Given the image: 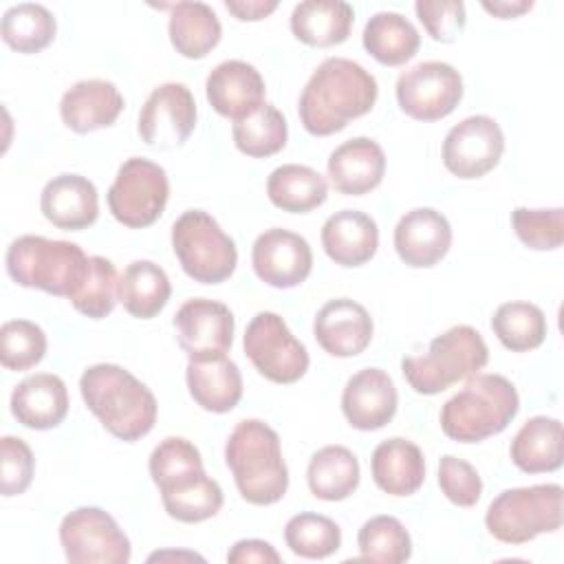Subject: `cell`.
<instances>
[{
  "instance_id": "cell-1",
  "label": "cell",
  "mask_w": 564,
  "mask_h": 564,
  "mask_svg": "<svg viewBox=\"0 0 564 564\" xmlns=\"http://www.w3.org/2000/svg\"><path fill=\"white\" fill-rule=\"evenodd\" d=\"M377 79L359 62L326 57L308 77L297 101V115L308 134L328 137L372 110Z\"/></svg>"
},
{
  "instance_id": "cell-2",
  "label": "cell",
  "mask_w": 564,
  "mask_h": 564,
  "mask_svg": "<svg viewBox=\"0 0 564 564\" xmlns=\"http://www.w3.org/2000/svg\"><path fill=\"white\" fill-rule=\"evenodd\" d=\"M148 469L172 520L194 524L214 518L225 502L220 485L205 474L198 447L183 436L163 438L150 454Z\"/></svg>"
},
{
  "instance_id": "cell-3",
  "label": "cell",
  "mask_w": 564,
  "mask_h": 564,
  "mask_svg": "<svg viewBox=\"0 0 564 564\" xmlns=\"http://www.w3.org/2000/svg\"><path fill=\"white\" fill-rule=\"evenodd\" d=\"M79 392L86 408L119 441L134 443L154 427L156 399L123 366H88L79 377Z\"/></svg>"
},
{
  "instance_id": "cell-4",
  "label": "cell",
  "mask_w": 564,
  "mask_h": 564,
  "mask_svg": "<svg viewBox=\"0 0 564 564\" xmlns=\"http://www.w3.org/2000/svg\"><path fill=\"white\" fill-rule=\"evenodd\" d=\"M225 463L236 489L249 505L267 507L284 498L289 489V467L282 456L278 432L260 421L236 423L225 443Z\"/></svg>"
},
{
  "instance_id": "cell-5",
  "label": "cell",
  "mask_w": 564,
  "mask_h": 564,
  "mask_svg": "<svg viewBox=\"0 0 564 564\" xmlns=\"http://www.w3.org/2000/svg\"><path fill=\"white\" fill-rule=\"evenodd\" d=\"M518 410L520 397L507 377L476 372L443 403L438 421L447 438L458 443H480L500 434L513 421Z\"/></svg>"
},
{
  "instance_id": "cell-6",
  "label": "cell",
  "mask_w": 564,
  "mask_h": 564,
  "mask_svg": "<svg viewBox=\"0 0 564 564\" xmlns=\"http://www.w3.org/2000/svg\"><path fill=\"white\" fill-rule=\"evenodd\" d=\"M88 258L75 242L26 234L7 247L4 264L15 284L70 297L86 278Z\"/></svg>"
},
{
  "instance_id": "cell-7",
  "label": "cell",
  "mask_w": 564,
  "mask_h": 564,
  "mask_svg": "<svg viewBox=\"0 0 564 564\" xmlns=\"http://www.w3.org/2000/svg\"><path fill=\"white\" fill-rule=\"evenodd\" d=\"M489 361V348L482 335L458 324L436 335L423 355L401 359V372L416 394H438L454 383L476 375Z\"/></svg>"
},
{
  "instance_id": "cell-8",
  "label": "cell",
  "mask_w": 564,
  "mask_h": 564,
  "mask_svg": "<svg viewBox=\"0 0 564 564\" xmlns=\"http://www.w3.org/2000/svg\"><path fill=\"white\" fill-rule=\"evenodd\" d=\"M562 498L555 482L505 489L489 502L485 527L502 544H527L562 527Z\"/></svg>"
},
{
  "instance_id": "cell-9",
  "label": "cell",
  "mask_w": 564,
  "mask_h": 564,
  "mask_svg": "<svg viewBox=\"0 0 564 564\" xmlns=\"http://www.w3.org/2000/svg\"><path fill=\"white\" fill-rule=\"evenodd\" d=\"M172 249L181 269L200 284L225 282L238 264L234 238L203 209H187L174 220Z\"/></svg>"
},
{
  "instance_id": "cell-10",
  "label": "cell",
  "mask_w": 564,
  "mask_h": 564,
  "mask_svg": "<svg viewBox=\"0 0 564 564\" xmlns=\"http://www.w3.org/2000/svg\"><path fill=\"white\" fill-rule=\"evenodd\" d=\"M167 196L170 181L165 170L150 159L132 156L117 170L106 200L117 223L130 229H143L161 218Z\"/></svg>"
},
{
  "instance_id": "cell-11",
  "label": "cell",
  "mask_w": 564,
  "mask_h": 564,
  "mask_svg": "<svg viewBox=\"0 0 564 564\" xmlns=\"http://www.w3.org/2000/svg\"><path fill=\"white\" fill-rule=\"evenodd\" d=\"M242 348L253 368L273 383H295L308 370L306 346L273 311H260L245 328Z\"/></svg>"
},
{
  "instance_id": "cell-12",
  "label": "cell",
  "mask_w": 564,
  "mask_h": 564,
  "mask_svg": "<svg viewBox=\"0 0 564 564\" xmlns=\"http://www.w3.org/2000/svg\"><path fill=\"white\" fill-rule=\"evenodd\" d=\"M59 544L70 564H126L132 546L115 518L99 507H77L59 522Z\"/></svg>"
},
{
  "instance_id": "cell-13",
  "label": "cell",
  "mask_w": 564,
  "mask_h": 564,
  "mask_svg": "<svg viewBox=\"0 0 564 564\" xmlns=\"http://www.w3.org/2000/svg\"><path fill=\"white\" fill-rule=\"evenodd\" d=\"M397 104L416 121H438L456 110L463 99L460 73L438 59L419 62L397 77Z\"/></svg>"
},
{
  "instance_id": "cell-14",
  "label": "cell",
  "mask_w": 564,
  "mask_h": 564,
  "mask_svg": "<svg viewBox=\"0 0 564 564\" xmlns=\"http://www.w3.org/2000/svg\"><path fill=\"white\" fill-rule=\"evenodd\" d=\"M196 128V99L181 82L156 86L139 110L137 132L141 141L156 150L183 145Z\"/></svg>"
},
{
  "instance_id": "cell-15",
  "label": "cell",
  "mask_w": 564,
  "mask_h": 564,
  "mask_svg": "<svg viewBox=\"0 0 564 564\" xmlns=\"http://www.w3.org/2000/svg\"><path fill=\"white\" fill-rule=\"evenodd\" d=\"M505 152V134L494 117L471 115L458 121L443 141V165L456 178L469 181L491 172Z\"/></svg>"
},
{
  "instance_id": "cell-16",
  "label": "cell",
  "mask_w": 564,
  "mask_h": 564,
  "mask_svg": "<svg viewBox=\"0 0 564 564\" xmlns=\"http://www.w3.org/2000/svg\"><path fill=\"white\" fill-rule=\"evenodd\" d=\"M234 313L227 304L192 297L183 302L174 315V330L178 346L189 359L227 357L234 344Z\"/></svg>"
},
{
  "instance_id": "cell-17",
  "label": "cell",
  "mask_w": 564,
  "mask_h": 564,
  "mask_svg": "<svg viewBox=\"0 0 564 564\" xmlns=\"http://www.w3.org/2000/svg\"><path fill=\"white\" fill-rule=\"evenodd\" d=\"M251 267L264 284L273 289H293L308 278L313 269V251L308 240L300 234L273 227L256 238L251 247Z\"/></svg>"
},
{
  "instance_id": "cell-18",
  "label": "cell",
  "mask_w": 564,
  "mask_h": 564,
  "mask_svg": "<svg viewBox=\"0 0 564 564\" xmlns=\"http://www.w3.org/2000/svg\"><path fill=\"white\" fill-rule=\"evenodd\" d=\"M267 86L260 70L245 59H225L216 64L205 79L209 106L227 119L240 121L264 104Z\"/></svg>"
},
{
  "instance_id": "cell-19",
  "label": "cell",
  "mask_w": 564,
  "mask_h": 564,
  "mask_svg": "<svg viewBox=\"0 0 564 564\" xmlns=\"http://www.w3.org/2000/svg\"><path fill=\"white\" fill-rule=\"evenodd\" d=\"M392 240L403 264L430 269L447 256L452 247V225L434 207H416L399 218Z\"/></svg>"
},
{
  "instance_id": "cell-20",
  "label": "cell",
  "mask_w": 564,
  "mask_h": 564,
  "mask_svg": "<svg viewBox=\"0 0 564 564\" xmlns=\"http://www.w3.org/2000/svg\"><path fill=\"white\" fill-rule=\"evenodd\" d=\"M399 394L392 377L381 368L355 372L341 392V412L346 421L361 432L381 430L397 414Z\"/></svg>"
},
{
  "instance_id": "cell-21",
  "label": "cell",
  "mask_w": 564,
  "mask_h": 564,
  "mask_svg": "<svg viewBox=\"0 0 564 564\" xmlns=\"http://www.w3.org/2000/svg\"><path fill=\"white\" fill-rule=\"evenodd\" d=\"M372 317L364 304L350 297L328 300L313 319V335L324 352L333 357H355L370 346Z\"/></svg>"
},
{
  "instance_id": "cell-22",
  "label": "cell",
  "mask_w": 564,
  "mask_h": 564,
  "mask_svg": "<svg viewBox=\"0 0 564 564\" xmlns=\"http://www.w3.org/2000/svg\"><path fill=\"white\" fill-rule=\"evenodd\" d=\"M330 185L346 196H364L381 185L386 174L383 148L370 137H352L337 145L326 163Z\"/></svg>"
},
{
  "instance_id": "cell-23",
  "label": "cell",
  "mask_w": 564,
  "mask_h": 564,
  "mask_svg": "<svg viewBox=\"0 0 564 564\" xmlns=\"http://www.w3.org/2000/svg\"><path fill=\"white\" fill-rule=\"evenodd\" d=\"M126 101L119 88L108 79L75 82L59 101L64 126L77 134L108 128L121 115Z\"/></svg>"
},
{
  "instance_id": "cell-24",
  "label": "cell",
  "mask_w": 564,
  "mask_h": 564,
  "mask_svg": "<svg viewBox=\"0 0 564 564\" xmlns=\"http://www.w3.org/2000/svg\"><path fill=\"white\" fill-rule=\"evenodd\" d=\"M40 209L57 229L79 231L97 220L99 194L90 178L82 174H59L44 185Z\"/></svg>"
},
{
  "instance_id": "cell-25",
  "label": "cell",
  "mask_w": 564,
  "mask_h": 564,
  "mask_svg": "<svg viewBox=\"0 0 564 564\" xmlns=\"http://www.w3.org/2000/svg\"><path fill=\"white\" fill-rule=\"evenodd\" d=\"M9 405L20 425L29 430H53L68 414V390L62 377L35 372L13 388Z\"/></svg>"
},
{
  "instance_id": "cell-26",
  "label": "cell",
  "mask_w": 564,
  "mask_h": 564,
  "mask_svg": "<svg viewBox=\"0 0 564 564\" xmlns=\"http://www.w3.org/2000/svg\"><path fill=\"white\" fill-rule=\"evenodd\" d=\"M322 247L335 264L361 267L377 253L379 227L359 209L335 212L322 227Z\"/></svg>"
},
{
  "instance_id": "cell-27",
  "label": "cell",
  "mask_w": 564,
  "mask_h": 564,
  "mask_svg": "<svg viewBox=\"0 0 564 564\" xmlns=\"http://www.w3.org/2000/svg\"><path fill=\"white\" fill-rule=\"evenodd\" d=\"M375 485L388 496H412L425 480V456L421 447L403 436L381 441L370 456Z\"/></svg>"
},
{
  "instance_id": "cell-28",
  "label": "cell",
  "mask_w": 564,
  "mask_h": 564,
  "mask_svg": "<svg viewBox=\"0 0 564 564\" xmlns=\"http://www.w3.org/2000/svg\"><path fill=\"white\" fill-rule=\"evenodd\" d=\"M185 381L194 403L214 414L234 410L242 399V375L229 357L189 359Z\"/></svg>"
},
{
  "instance_id": "cell-29",
  "label": "cell",
  "mask_w": 564,
  "mask_h": 564,
  "mask_svg": "<svg viewBox=\"0 0 564 564\" xmlns=\"http://www.w3.org/2000/svg\"><path fill=\"white\" fill-rule=\"evenodd\" d=\"M509 458L524 474L560 469L564 460V430L560 419L538 414L522 423L509 445Z\"/></svg>"
},
{
  "instance_id": "cell-30",
  "label": "cell",
  "mask_w": 564,
  "mask_h": 564,
  "mask_svg": "<svg viewBox=\"0 0 564 564\" xmlns=\"http://www.w3.org/2000/svg\"><path fill=\"white\" fill-rule=\"evenodd\" d=\"M355 11L344 0H304L293 7L289 24L306 46L328 48L348 40Z\"/></svg>"
},
{
  "instance_id": "cell-31",
  "label": "cell",
  "mask_w": 564,
  "mask_h": 564,
  "mask_svg": "<svg viewBox=\"0 0 564 564\" xmlns=\"http://www.w3.org/2000/svg\"><path fill=\"white\" fill-rule=\"evenodd\" d=\"M167 33L178 55L187 59H203L223 37V26L216 11L205 2L170 4Z\"/></svg>"
},
{
  "instance_id": "cell-32",
  "label": "cell",
  "mask_w": 564,
  "mask_h": 564,
  "mask_svg": "<svg viewBox=\"0 0 564 564\" xmlns=\"http://www.w3.org/2000/svg\"><path fill=\"white\" fill-rule=\"evenodd\" d=\"M267 196L282 212L308 214L326 200L328 183L308 165L284 163L269 174Z\"/></svg>"
},
{
  "instance_id": "cell-33",
  "label": "cell",
  "mask_w": 564,
  "mask_h": 564,
  "mask_svg": "<svg viewBox=\"0 0 564 564\" xmlns=\"http://www.w3.org/2000/svg\"><path fill=\"white\" fill-rule=\"evenodd\" d=\"M361 42L379 64L401 66L416 55L421 35L405 15L397 11H379L366 22Z\"/></svg>"
},
{
  "instance_id": "cell-34",
  "label": "cell",
  "mask_w": 564,
  "mask_h": 564,
  "mask_svg": "<svg viewBox=\"0 0 564 564\" xmlns=\"http://www.w3.org/2000/svg\"><path fill=\"white\" fill-rule=\"evenodd\" d=\"M172 295L167 273L152 260L130 262L119 278V302L137 319L156 317Z\"/></svg>"
},
{
  "instance_id": "cell-35",
  "label": "cell",
  "mask_w": 564,
  "mask_h": 564,
  "mask_svg": "<svg viewBox=\"0 0 564 564\" xmlns=\"http://www.w3.org/2000/svg\"><path fill=\"white\" fill-rule=\"evenodd\" d=\"M306 482L319 500H346L359 487V460L344 445H326L311 456Z\"/></svg>"
},
{
  "instance_id": "cell-36",
  "label": "cell",
  "mask_w": 564,
  "mask_h": 564,
  "mask_svg": "<svg viewBox=\"0 0 564 564\" xmlns=\"http://www.w3.org/2000/svg\"><path fill=\"white\" fill-rule=\"evenodd\" d=\"M55 15L37 2H20L9 7L0 22L4 44L24 55L44 51L55 40Z\"/></svg>"
},
{
  "instance_id": "cell-37",
  "label": "cell",
  "mask_w": 564,
  "mask_h": 564,
  "mask_svg": "<svg viewBox=\"0 0 564 564\" xmlns=\"http://www.w3.org/2000/svg\"><path fill=\"white\" fill-rule=\"evenodd\" d=\"M491 330L511 352H529L542 346L549 326L544 311L531 302H505L491 317Z\"/></svg>"
},
{
  "instance_id": "cell-38",
  "label": "cell",
  "mask_w": 564,
  "mask_h": 564,
  "mask_svg": "<svg viewBox=\"0 0 564 564\" xmlns=\"http://www.w3.org/2000/svg\"><path fill=\"white\" fill-rule=\"evenodd\" d=\"M231 137L236 148L247 156H253V159L273 156L286 145V137H289L286 117L273 104L264 101L249 117L234 121Z\"/></svg>"
},
{
  "instance_id": "cell-39",
  "label": "cell",
  "mask_w": 564,
  "mask_h": 564,
  "mask_svg": "<svg viewBox=\"0 0 564 564\" xmlns=\"http://www.w3.org/2000/svg\"><path fill=\"white\" fill-rule=\"evenodd\" d=\"M284 542L291 553L304 560H324L339 551L341 529L335 520L322 513H297L284 527Z\"/></svg>"
},
{
  "instance_id": "cell-40",
  "label": "cell",
  "mask_w": 564,
  "mask_h": 564,
  "mask_svg": "<svg viewBox=\"0 0 564 564\" xmlns=\"http://www.w3.org/2000/svg\"><path fill=\"white\" fill-rule=\"evenodd\" d=\"M359 557L368 562L401 564L412 555V538L394 516H375L357 533Z\"/></svg>"
},
{
  "instance_id": "cell-41",
  "label": "cell",
  "mask_w": 564,
  "mask_h": 564,
  "mask_svg": "<svg viewBox=\"0 0 564 564\" xmlns=\"http://www.w3.org/2000/svg\"><path fill=\"white\" fill-rule=\"evenodd\" d=\"M68 300L77 313L90 319H104L110 315L119 302V278L115 264L104 256H90L86 278Z\"/></svg>"
},
{
  "instance_id": "cell-42",
  "label": "cell",
  "mask_w": 564,
  "mask_h": 564,
  "mask_svg": "<svg viewBox=\"0 0 564 564\" xmlns=\"http://www.w3.org/2000/svg\"><path fill=\"white\" fill-rule=\"evenodd\" d=\"M46 355V333L31 319H9L0 328V364L22 372L37 366Z\"/></svg>"
},
{
  "instance_id": "cell-43",
  "label": "cell",
  "mask_w": 564,
  "mask_h": 564,
  "mask_svg": "<svg viewBox=\"0 0 564 564\" xmlns=\"http://www.w3.org/2000/svg\"><path fill=\"white\" fill-rule=\"evenodd\" d=\"M511 225L522 245L533 251H553L564 240V209H529L516 207L511 212Z\"/></svg>"
},
{
  "instance_id": "cell-44",
  "label": "cell",
  "mask_w": 564,
  "mask_h": 564,
  "mask_svg": "<svg viewBox=\"0 0 564 564\" xmlns=\"http://www.w3.org/2000/svg\"><path fill=\"white\" fill-rule=\"evenodd\" d=\"M438 487L456 507H474L482 496V478L478 469L452 454H445L438 460Z\"/></svg>"
},
{
  "instance_id": "cell-45",
  "label": "cell",
  "mask_w": 564,
  "mask_h": 564,
  "mask_svg": "<svg viewBox=\"0 0 564 564\" xmlns=\"http://www.w3.org/2000/svg\"><path fill=\"white\" fill-rule=\"evenodd\" d=\"M414 11L427 35L441 44H452L467 22L460 0H419Z\"/></svg>"
},
{
  "instance_id": "cell-46",
  "label": "cell",
  "mask_w": 564,
  "mask_h": 564,
  "mask_svg": "<svg viewBox=\"0 0 564 564\" xmlns=\"http://www.w3.org/2000/svg\"><path fill=\"white\" fill-rule=\"evenodd\" d=\"M0 463H2V496H20L29 489L35 474V458L31 447L20 436L0 438Z\"/></svg>"
},
{
  "instance_id": "cell-47",
  "label": "cell",
  "mask_w": 564,
  "mask_h": 564,
  "mask_svg": "<svg viewBox=\"0 0 564 564\" xmlns=\"http://www.w3.org/2000/svg\"><path fill=\"white\" fill-rule=\"evenodd\" d=\"M227 562L229 564H280L282 557L280 553L264 540L258 538H247L238 540L229 551H227Z\"/></svg>"
},
{
  "instance_id": "cell-48",
  "label": "cell",
  "mask_w": 564,
  "mask_h": 564,
  "mask_svg": "<svg viewBox=\"0 0 564 564\" xmlns=\"http://www.w3.org/2000/svg\"><path fill=\"white\" fill-rule=\"evenodd\" d=\"M225 9L242 22H256L278 9V0H225Z\"/></svg>"
},
{
  "instance_id": "cell-49",
  "label": "cell",
  "mask_w": 564,
  "mask_h": 564,
  "mask_svg": "<svg viewBox=\"0 0 564 564\" xmlns=\"http://www.w3.org/2000/svg\"><path fill=\"white\" fill-rule=\"evenodd\" d=\"M533 7L531 0H500V2H482V9L496 18H518L522 13H527Z\"/></svg>"
},
{
  "instance_id": "cell-50",
  "label": "cell",
  "mask_w": 564,
  "mask_h": 564,
  "mask_svg": "<svg viewBox=\"0 0 564 564\" xmlns=\"http://www.w3.org/2000/svg\"><path fill=\"white\" fill-rule=\"evenodd\" d=\"M200 560L203 562V557L200 555H196V553H176V551H156V553H152L150 557H148V562H154V560Z\"/></svg>"
}]
</instances>
